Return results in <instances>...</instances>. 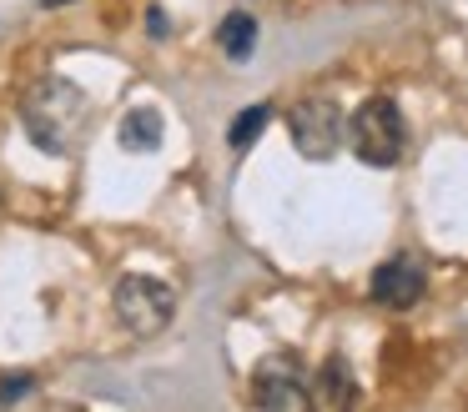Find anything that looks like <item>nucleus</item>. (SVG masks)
<instances>
[{"instance_id": "1", "label": "nucleus", "mask_w": 468, "mask_h": 412, "mask_svg": "<svg viewBox=\"0 0 468 412\" xmlns=\"http://www.w3.org/2000/svg\"><path fill=\"white\" fill-rule=\"evenodd\" d=\"M21 126H26L36 151H46V156H71L81 146V136L91 131V96L66 76H46L26 90Z\"/></svg>"}, {"instance_id": "2", "label": "nucleus", "mask_w": 468, "mask_h": 412, "mask_svg": "<svg viewBox=\"0 0 468 412\" xmlns=\"http://www.w3.org/2000/svg\"><path fill=\"white\" fill-rule=\"evenodd\" d=\"M347 141H353L357 161H367V166H398L408 146V126H403L398 100H388V96L363 100L357 116L347 121Z\"/></svg>"}, {"instance_id": "3", "label": "nucleus", "mask_w": 468, "mask_h": 412, "mask_svg": "<svg viewBox=\"0 0 468 412\" xmlns=\"http://www.w3.org/2000/svg\"><path fill=\"white\" fill-rule=\"evenodd\" d=\"M112 307H116V317H122V327L132 332V337H156V332H166L176 317V291L156 277L126 271L112 291Z\"/></svg>"}, {"instance_id": "4", "label": "nucleus", "mask_w": 468, "mask_h": 412, "mask_svg": "<svg viewBox=\"0 0 468 412\" xmlns=\"http://www.w3.org/2000/svg\"><path fill=\"white\" fill-rule=\"evenodd\" d=\"M252 407L262 412H303L313 407V377H307L303 357L292 352H272L257 362L252 372Z\"/></svg>"}, {"instance_id": "5", "label": "nucleus", "mask_w": 468, "mask_h": 412, "mask_svg": "<svg viewBox=\"0 0 468 412\" xmlns=\"http://www.w3.org/2000/svg\"><path fill=\"white\" fill-rule=\"evenodd\" d=\"M287 136H292V146L303 151L307 161H327L343 146V111H337V100H327V96L297 100V106L287 111Z\"/></svg>"}, {"instance_id": "6", "label": "nucleus", "mask_w": 468, "mask_h": 412, "mask_svg": "<svg viewBox=\"0 0 468 412\" xmlns=\"http://www.w3.org/2000/svg\"><path fill=\"white\" fill-rule=\"evenodd\" d=\"M367 291H373L378 307L408 312V307H418V301H423V291H428V271H423V261H418V257H393V261H383V267L373 271Z\"/></svg>"}, {"instance_id": "7", "label": "nucleus", "mask_w": 468, "mask_h": 412, "mask_svg": "<svg viewBox=\"0 0 468 412\" xmlns=\"http://www.w3.org/2000/svg\"><path fill=\"white\" fill-rule=\"evenodd\" d=\"M313 402H317V407H337V412L357 402V382H353L347 357H327L323 367H317V377H313Z\"/></svg>"}, {"instance_id": "8", "label": "nucleus", "mask_w": 468, "mask_h": 412, "mask_svg": "<svg viewBox=\"0 0 468 412\" xmlns=\"http://www.w3.org/2000/svg\"><path fill=\"white\" fill-rule=\"evenodd\" d=\"M162 111L156 106H132L122 116V146L126 151H136V156H142V151H156L162 146Z\"/></svg>"}, {"instance_id": "9", "label": "nucleus", "mask_w": 468, "mask_h": 412, "mask_svg": "<svg viewBox=\"0 0 468 412\" xmlns=\"http://www.w3.org/2000/svg\"><path fill=\"white\" fill-rule=\"evenodd\" d=\"M217 46H222L227 60H247L257 50V20L247 16V10L222 16V26H217Z\"/></svg>"}, {"instance_id": "10", "label": "nucleus", "mask_w": 468, "mask_h": 412, "mask_svg": "<svg viewBox=\"0 0 468 412\" xmlns=\"http://www.w3.org/2000/svg\"><path fill=\"white\" fill-rule=\"evenodd\" d=\"M267 121H272V106H247L242 116L227 126V146H232V151H247V146H252V141L267 131Z\"/></svg>"}, {"instance_id": "11", "label": "nucleus", "mask_w": 468, "mask_h": 412, "mask_svg": "<svg viewBox=\"0 0 468 412\" xmlns=\"http://www.w3.org/2000/svg\"><path fill=\"white\" fill-rule=\"evenodd\" d=\"M26 392H36V377H31V372H16V377L0 382V402H16V397H26Z\"/></svg>"}, {"instance_id": "12", "label": "nucleus", "mask_w": 468, "mask_h": 412, "mask_svg": "<svg viewBox=\"0 0 468 412\" xmlns=\"http://www.w3.org/2000/svg\"><path fill=\"white\" fill-rule=\"evenodd\" d=\"M146 30H152V36H166V16H162V10H146Z\"/></svg>"}, {"instance_id": "13", "label": "nucleus", "mask_w": 468, "mask_h": 412, "mask_svg": "<svg viewBox=\"0 0 468 412\" xmlns=\"http://www.w3.org/2000/svg\"><path fill=\"white\" fill-rule=\"evenodd\" d=\"M46 5H61V0H46Z\"/></svg>"}]
</instances>
